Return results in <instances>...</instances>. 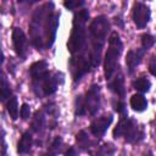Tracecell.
<instances>
[{
	"label": "cell",
	"mask_w": 156,
	"mask_h": 156,
	"mask_svg": "<svg viewBox=\"0 0 156 156\" xmlns=\"http://www.w3.org/2000/svg\"><path fill=\"white\" fill-rule=\"evenodd\" d=\"M112 122H113V115L112 113H105L102 116H99L91 121V123L89 126V132L96 139H101L105 135L108 127L112 124Z\"/></svg>",
	"instance_id": "30bf717a"
},
{
	"label": "cell",
	"mask_w": 156,
	"mask_h": 156,
	"mask_svg": "<svg viewBox=\"0 0 156 156\" xmlns=\"http://www.w3.org/2000/svg\"><path fill=\"white\" fill-rule=\"evenodd\" d=\"M155 43H156V38L154 35H151L149 33L141 34V37H140V48H143L147 51L149 49H151L155 45Z\"/></svg>",
	"instance_id": "603a6c76"
},
{
	"label": "cell",
	"mask_w": 156,
	"mask_h": 156,
	"mask_svg": "<svg viewBox=\"0 0 156 156\" xmlns=\"http://www.w3.org/2000/svg\"><path fill=\"white\" fill-rule=\"evenodd\" d=\"M76 143H77V147L80 151H85V152H91L98 145H99V140H93L88 132L82 129L76 134Z\"/></svg>",
	"instance_id": "5bb4252c"
},
{
	"label": "cell",
	"mask_w": 156,
	"mask_h": 156,
	"mask_svg": "<svg viewBox=\"0 0 156 156\" xmlns=\"http://www.w3.org/2000/svg\"><path fill=\"white\" fill-rule=\"evenodd\" d=\"M112 107L113 110L122 117H128V112H127V106H126V102L123 99H119V98H113L112 99Z\"/></svg>",
	"instance_id": "7402d4cb"
},
{
	"label": "cell",
	"mask_w": 156,
	"mask_h": 156,
	"mask_svg": "<svg viewBox=\"0 0 156 156\" xmlns=\"http://www.w3.org/2000/svg\"><path fill=\"white\" fill-rule=\"evenodd\" d=\"M12 45L17 57L24 61L28 56V39L24 32L18 27H15L12 30Z\"/></svg>",
	"instance_id": "9c48e42d"
},
{
	"label": "cell",
	"mask_w": 156,
	"mask_h": 156,
	"mask_svg": "<svg viewBox=\"0 0 156 156\" xmlns=\"http://www.w3.org/2000/svg\"><path fill=\"white\" fill-rule=\"evenodd\" d=\"M63 156H78V151L74 146H68L65 152H63Z\"/></svg>",
	"instance_id": "4316f807"
},
{
	"label": "cell",
	"mask_w": 156,
	"mask_h": 156,
	"mask_svg": "<svg viewBox=\"0 0 156 156\" xmlns=\"http://www.w3.org/2000/svg\"><path fill=\"white\" fill-rule=\"evenodd\" d=\"M6 111L10 115L12 121H16L20 116V110H18V102H17V98L15 95H12L7 101H6Z\"/></svg>",
	"instance_id": "ffe728a7"
},
{
	"label": "cell",
	"mask_w": 156,
	"mask_h": 156,
	"mask_svg": "<svg viewBox=\"0 0 156 156\" xmlns=\"http://www.w3.org/2000/svg\"><path fill=\"white\" fill-rule=\"evenodd\" d=\"M112 135L115 139L123 136L127 143L136 144V143H140L141 140H144L145 132H144V128L134 118L122 117V118H119V122L115 127Z\"/></svg>",
	"instance_id": "52a82bcc"
},
{
	"label": "cell",
	"mask_w": 156,
	"mask_h": 156,
	"mask_svg": "<svg viewBox=\"0 0 156 156\" xmlns=\"http://www.w3.org/2000/svg\"><path fill=\"white\" fill-rule=\"evenodd\" d=\"M20 117H21L23 121L29 119V117H30V106H29L28 104H26V102L22 104V106H21V108H20Z\"/></svg>",
	"instance_id": "d4e9b609"
},
{
	"label": "cell",
	"mask_w": 156,
	"mask_h": 156,
	"mask_svg": "<svg viewBox=\"0 0 156 156\" xmlns=\"http://www.w3.org/2000/svg\"><path fill=\"white\" fill-rule=\"evenodd\" d=\"M132 85H133V88H134L136 91H139L140 94H144V93H147V91L150 90V88H151V82H150V79H149L147 77L140 76V77L135 78V79L132 82Z\"/></svg>",
	"instance_id": "d6986e66"
},
{
	"label": "cell",
	"mask_w": 156,
	"mask_h": 156,
	"mask_svg": "<svg viewBox=\"0 0 156 156\" xmlns=\"http://www.w3.org/2000/svg\"><path fill=\"white\" fill-rule=\"evenodd\" d=\"M147 67H149V72H150L154 77H156V54L150 56V60H149Z\"/></svg>",
	"instance_id": "484cf974"
},
{
	"label": "cell",
	"mask_w": 156,
	"mask_h": 156,
	"mask_svg": "<svg viewBox=\"0 0 156 156\" xmlns=\"http://www.w3.org/2000/svg\"><path fill=\"white\" fill-rule=\"evenodd\" d=\"M33 143H34V139H33L32 130H26L22 134V136L18 140V143H17V152L21 154V155L28 154L32 150Z\"/></svg>",
	"instance_id": "9a60e30c"
},
{
	"label": "cell",
	"mask_w": 156,
	"mask_h": 156,
	"mask_svg": "<svg viewBox=\"0 0 156 156\" xmlns=\"http://www.w3.org/2000/svg\"><path fill=\"white\" fill-rule=\"evenodd\" d=\"M132 17H133V22L136 26L138 29H143L145 28L151 18V10L150 7L141 2V1H136L133 5V10H132Z\"/></svg>",
	"instance_id": "ba28073f"
},
{
	"label": "cell",
	"mask_w": 156,
	"mask_h": 156,
	"mask_svg": "<svg viewBox=\"0 0 156 156\" xmlns=\"http://www.w3.org/2000/svg\"><path fill=\"white\" fill-rule=\"evenodd\" d=\"M89 11L82 9L73 16L72 30L67 40V50L71 54L68 66L73 83H79L80 79L93 71L90 62V54L88 46V28L87 22L89 20Z\"/></svg>",
	"instance_id": "6da1fadb"
},
{
	"label": "cell",
	"mask_w": 156,
	"mask_h": 156,
	"mask_svg": "<svg viewBox=\"0 0 156 156\" xmlns=\"http://www.w3.org/2000/svg\"><path fill=\"white\" fill-rule=\"evenodd\" d=\"M116 152V146L111 143L99 144L90 154V156H113Z\"/></svg>",
	"instance_id": "e0dca14e"
},
{
	"label": "cell",
	"mask_w": 156,
	"mask_h": 156,
	"mask_svg": "<svg viewBox=\"0 0 156 156\" xmlns=\"http://www.w3.org/2000/svg\"><path fill=\"white\" fill-rule=\"evenodd\" d=\"M6 143H5V132L2 130V156H6Z\"/></svg>",
	"instance_id": "83f0119b"
},
{
	"label": "cell",
	"mask_w": 156,
	"mask_h": 156,
	"mask_svg": "<svg viewBox=\"0 0 156 156\" xmlns=\"http://www.w3.org/2000/svg\"><path fill=\"white\" fill-rule=\"evenodd\" d=\"M129 104H130V107L136 112H143L147 108V100L140 93H136V94L132 95V98L129 100Z\"/></svg>",
	"instance_id": "2e32d148"
},
{
	"label": "cell",
	"mask_w": 156,
	"mask_h": 156,
	"mask_svg": "<svg viewBox=\"0 0 156 156\" xmlns=\"http://www.w3.org/2000/svg\"><path fill=\"white\" fill-rule=\"evenodd\" d=\"M147 156H152V152H151V151H149V152H147Z\"/></svg>",
	"instance_id": "f1b7e54d"
},
{
	"label": "cell",
	"mask_w": 156,
	"mask_h": 156,
	"mask_svg": "<svg viewBox=\"0 0 156 156\" xmlns=\"http://www.w3.org/2000/svg\"><path fill=\"white\" fill-rule=\"evenodd\" d=\"M60 12L55 11L52 1H46L34 10L29 22V39L39 51L50 49L56 39Z\"/></svg>",
	"instance_id": "7a4b0ae2"
},
{
	"label": "cell",
	"mask_w": 156,
	"mask_h": 156,
	"mask_svg": "<svg viewBox=\"0 0 156 156\" xmlns=\"http://www.w3.org/2000/svg\"><path fill=\"white\" fill-rule=\"evenodd\" d=\"M147 51L143 48H138L134 50H129L126 55V65H127V71L129 74H133L136 69V67L140 65V62L143 61L145 54Z\"/></svg>",
	"instance_id": "8fae6325"
},
{
	"label": "cell",
	"mask_w": 156,
	"mask_h": 156,
	"mask_svg": "<svg viewBox=\"0 0 156 156\" xmlns=\"http://www.w3.org/2000/svg\"><path fill=\"white\" fill-rule=\"evenodd\" d=\"M48 112L45 110V107H43L41 110H38L30 122V130L32 133L35 134H43L44 130L48 128Z\"/></svg>",
	"instance_id": "4fadbf2b"
},
{
	"label": "cell",
	"mask_w": 156,
	"mask_h": 156,
	"mask_svg": "<svg viewBox=\"0 0 156 156\" xmlns=\"http://www.w3.org/2000/svg\"><path fill=\"white\" fill-rule=\"evenodd\" d=\"M85 5L84 0H68V1H63V6L71 11H76V10H82V7Z\"/></svg>",
	"instance_id": "cb8c5ba5"
},
{
	"label": "cell",
	"mask_w": 156,
	"mask_h": 156,
	"mask_svg": "<svg viewBox=\"0 0 156 156\" xmlns=\"http://www.w3.org/2000/svg\"><path fill=\"white\" fill-rule=\"evenodd\" d=\"M12 95L13 94H12L11 85H10L5 73L2 72V78H1V101H7Z\"/></svg>",
	"instance_id": "44dd1931"
},
{
	"label": "cell",
	"mask_w": 156,
	"mask_h": 156,
	"mask_svg": "<svg viewBox=\"0 0 156 156\" xmlns=\"http://www.w3.org/2000/svg\"><path fill=\"white\" fill-rule=\"evenodd\" d=\"M123 51V43L121 40L119 34L115 30L110 33L108 37V46L104 56V76L108 82L115 76V73L119 69L118 60Z\"/></svg>",
	"instance_id": "8992f818"
},
{
	"label": "cell",
	"mask_w": 156,
	"mask_h": 156,
	"mask_svg": "<svg viewBox=\"0 0 156 156\" xmlns=\"http://www.w3.org/2000/svg\"><path fill=\"white\" fill-rule=\"evenodd\" d=\"M30 78V89L38 99L54 95L58 87L63 84V74L61 72H51L45 60L35 61L28 69Z\"/></svg>",
	"instance_id": "3957f363"
},
{
	"label": "cell",
	"mask_w": 156,
	"mask_h": 156,
	"mask_svg": "<svg viewBox=\"0 0 156 156\" xmlns=\"http://www.w3.org/2000/svg\"><path fill=\"white\" fill-rule=\"evenodd\" d=\"M110 21L106 16L100 15L93 18L88 27V46L90 54V62L93 69L98 68L101 63L102 49L106 43L107 34L110 33Z\"/></svg>",
	"instance_id": "277c9868"
},
{
	"label": "cell",
	"mask_w": 156,
	"mask_h": 156,
	"mask_svg": "<svg viewBox=\"0 0 156 156\" xmlns=\"http://www.w3.org/2000/svg\"><path fill=\"white\" fill-rule=\"evenodd\" d=\"M107 88L119 99H124L126 96V85H124V76L121 69H118L111 80L107 82Z\"/></svg>",
	"instance_id": "7c38bea8"
},
{
	"label": "cell",
	"mask_w": 156,
	"mask_h": 156,
	"mask_svg": "<svg viewBox=\"0 0 156 156\" xmlns=\"http://www.w3.org/2000/svg\"><path fill=\"white\" fill-rule=\"evenodd\" d=\"M154 124H155L154 127H155V129H156V118H155V121H154Z\"/></svg>",
	"instance_id": "f546056e"
},
{
	"label": "cell",
	"mask_w": 156,
	"mask_h": 156,
	"mask_svg": "<svg viewBox=\"0 0 156 156\" xmlns=\"http://www.w3.org/2000/svg\"><path fill=\"white\" fill-rule=\"evenodd\" d=\"M62 146H63V140L60 135L55 136L51 141V144L49 145L48 150L41 155V156H57L61 151H62Z\"/></svg>",
	"instance_id": "ac0fdd59"
},
{
	"label": "cell",
	"mask_w": 156,
	"mask_h": 156,
	"mask_svg": "<svg viewBox=\"0 0 156 156\" xmlns=\"http://www.w3.org/2000/svg\"><path fill=\"white\" fill-rule=\"evenodd\" d=\"M101 107V88L99 84H91L84 94H79L74 99V116L94 117Z\"/></svg>",
	"instance_id": "5b68a950"
}]
</instances>
